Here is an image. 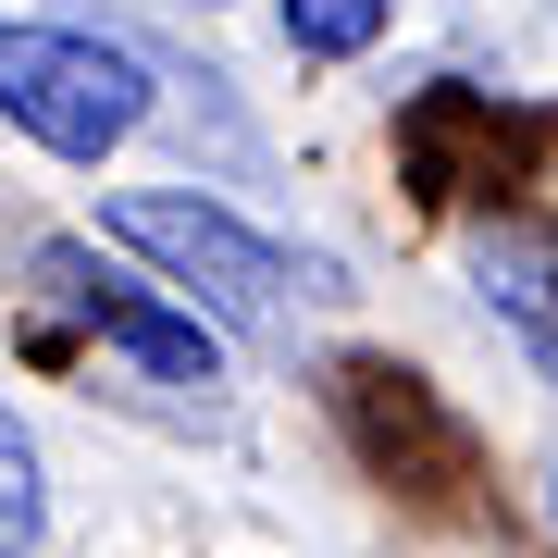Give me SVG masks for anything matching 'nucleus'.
Masks as SVG:
<instances>
[{"mask_svg":"<svg viewBox=\"0 0 558 558\" xmlns=\"http://www.w3.org/2000/svg\"><path fill=\"white\" fill-rule=\"evenodd\" d=\"M100 236L137 248V260H161V274H174L199 311L248 323V336H274V323L299 311V286H311L299 260L260 236V223H236L223 199H199V186H124V199L100 211Z\"/></svg>","mask_w":558,"mask_h":558,"instance_id":"1","label":"nucleus"},{"mask_svg":"<svg viewBox=\"0 0 558 558\" xmlns=\"http://www.w3.org/2000/svg\"><path fill=\"white\" fill-rule=\"evenodd\" d=\"M0 112H13L50 161H112L149 124V75H137V50L87 38V25L0 13Z\"/></svg>","mask_w":558,"mask_h":558,"instance_id":"2","label":"nucleus"},{"mask_svg":"<svg viewBox=\"0 0 558 558\" xmlns=\"http://www.w3.org/2000/svg\"><path fill=\"white\" fill-rule=\"evenodd\" d=\"M25 286H38V299H50L62 323H87L100 348H124L149 385H186V398H199V385H223L211 323H199V311H174V299H149V286H124V274H112V260L87 248V236H38Z\"/></svg>","mask_w":558,"mask_h":558,"instance_id":"3","label":"nucleus"},{"mask_svg":"<svg viewBox=\"0 0 558 558\" xmlns=\"http://www.w3.org/2000/svg\"><path fill=\"white\" fill-rule=\"evenodd\" d=\"M472 274H484V311H497L509 336L534 348V373L558 385V248L534 236V223H497V236L472 248Z\"/></svg>","mask_w":558,"mask_h":558,"instance_id":"4","label":"nucleus"},{"mask_svg":"<svg viewBox=\"0 0 558 558\" xmlns=\"http://www.w3.org/2000/svg\"><path fill=\"white\" fill-rule=\"evenodd\" d=\"M50 521V472H38V435H25L13 410H0V558H25Z\"/></svg>","mask_w":558,"mask_h":558,"instance_id":"5","label":"nucleus"},{"mask_svg":"<svg viewBox=\"0 0 558 558\" xmlns=\"http://www.w3.org/2000/svg\"><path fill=\"white\" fill-rule=\"evenodd\" d=\"M385 38V0H286V50L299 62H360Z\"/></svg>","mask_w":558,"mask_h":558,"instance_id":"6","label":"nucleus"},{"mask_svg":"<svg viewBox=\"0 0 558 558\" xmlns=\"http://www.w3.org/2000/svg\"><path fill=\"white\" fill-rule=\"evenodd\" d=\"M546 497H558V484H546Z\"/></svg>","mask_w":558,"mask_h":558,"instance_id":"7","label":"nucleus"}]
</instances>
